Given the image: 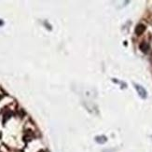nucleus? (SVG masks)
Listing matches in <instances>:
<instances>
[{
  "instance_id": "nucleus-1",
  "label": "nucleus",
  "mask_w": 152,
  "mask_h": 152,
  "mask_svg": "<svg viewBox=\"0 0 152 152\" xmlns=\"http://www.w3.org/2000/svg\"><path fill=\"white\" fill-rule=\"evenodd\" d=\"M134 87H135V89H136V91H137V92H138L139 96H140L141 98H143V99H146V96H147V92H146V91L145 90V88L142 87L141 85H138V84H134Z\"/></svg>"
},
{
  "instance_id": "nucleus-5",
  "label": "nucleus",
  "mask_w": 152,
  "mask_h": 152,
  "mask_svg": "<svg viewBox=\"0 0 152 152\" xmlns=\"http://www.w3.org/2000/svg\"><path fill=\"white\" fill-rule=\"evenodd\" d=\"M39 152H44V151H43V150H41V151H39Z\"/></svg>"
},
{
  "instance_id": "nucleus-4",
  "label": "nucleus",
  "mask_w": 152,
  "mask_h": 152,
  "mask_svg": "<svg viewBox=\"0 0 152 152\" xmlns=\"http://www.w3.org/2000/svg\"><path fill=\"white\" fill-rule=\"evenodd\" d=\"M95 141L98 143V144H104V143H105L107 141V139L105 136L104 135H100V136H96L95 137Z\"/></svg>"
},
{
  "instance_id": "nucleus-2",
  "label": "nucleus",
  "mask_w": 152,
  "mask_h": 152,
  "mask_svg": "<svg viewBox=\"0 0 152 152\" xmlns=\"http://www.w3.org/2000/svg\"><path fill=\"white\" fill-rule=\"evenodd\" d=\"M145 31H146V26L144 24H142V23L138 24L137 26L135 27V34H136V35H138V36L142 35V34L144 33Z\"/></svg>"
},
{
  "instance_id": "nucleus-3",
  "label": "nucleus",
  "mask_w": 152,
  "mask_h": 152,
  "mask_svg": "<svg viewBox=\"0 0 152 152\" xmlns=\"http://www.w3.org/2000/svg\"><path fill=\"white\" fill-rule=\"evenodd\" d=\"M139 47H140V50H142V52H145V53H146L149 50V43H146V42H142Z\"/></svg>"
}]
</instances>
